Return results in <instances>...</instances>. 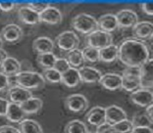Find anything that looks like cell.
<instances>
[{"instance_id": "obj_1", "label": "cell", "mask_w": 153, "mask_h": 133, "mask_svg": "<svg viewBox=\"0 0 153 133\" xmlns=\"http://www.w3.org/2000/svg\"><path fill=\"white\" fill-rule=\"evenodd\" d=\"M149 49L143 41L128 38L119 46V60L127 68L140 69L149 59Z\"/></svg>"}, {"instance_id": "obj_2", "label": "cell", "mask_w": 153, "mask_h": 133, "mask_svg": "<svg viewBox=\"0 0 153 133\" xmlns=\"http://www.w3.org/2000/svg\"><path fill=\"white\" fill-rule=\"evenodd\" d=\"M15 81L17 85L29 89L30 91L43 88L45 83H46L42 73L32 71L21 72L15 76Z\"/></svg>"}, {"instance_id": "obj_3", "label": "cell", "mask_w": 153, "mask_h": 133, "mask_svg": "<svg viewBox=\"0 0 153 133\" xmlns=\"http://www.w3.org/2000/svg\"><path fill=\"white\" fill-rule=\"evenodd\" d=\"M71 26L75 30L85 35H88L99 29L97 20L93 16L86 13H81L74 17L72 19Z\"/></svg>"}, {"instance_id": "obj_4", "label": "cell", "mask_w": 153, "mask_h": 133, "mask_svg": "<svg viewBox=\"0 0 153 133\" xmlns=\"http://www.w3.org/2000/svg\"><path fill=\"white\" fill-rule=\"evenodd\" d=\"M140 88V69L127 68L122 73V89L133 93Z\"/></svg>"}, {"instance_id": "obj_5", "label": "cell", "mask_w": 153, "mask_h": 133, "mask_svg": "<svg viewBox=\"0 0 153 133\" xmlns=\"http://www.w3.org/2000/svg\"><path fill=\"white\" fill-rule=\"evenodd\" d=\"M85 42L88 46L94 47L100 50V49L113 44V36L111 33H105V31L98 29L97 30L93 31L92 33L86 35Z\"/></svg>"}, {"instance_id": "obj_6", "label": "cell", "mask_w": 153, "mask_h": 133, "mask_svg": "<svg viewBox=\"0 0 153 133\" xmlns=\"http://www.w3.org/2000/svg\"><path fill=\"white\" fill-rule=\"evenodd\" d=\"M55 43H56L59 49L66 51L68 53L69 51H72L79 47V38L76 35L75 31L67 30L56 36V38H55Z\"/></svg>"}, {"instance_id": "obj_7", "label": "cell", "mask_w": 153, "mask_h": 133, "mask_svg": "<svg viewBox=\"0 0 153 133\" xmlns=\"http://www.w3.org/2000/svg\"><path fill=\"white\" fill-rule=\"evenodd\" d=\"M65 107L75 114L83 113L88 107V100L82 94H72L65 99Z\"/></svg>"}, {"instance_id": "obj_8", "label": "cell", "mask_w": 153, "mask_h": 133, "mask_svg": "<svg viewBox=\"0 0 153 133\" xmlns=\"http://www.w3.org/2000/svg\"><path fill=\"white\" fill-rule=\"evenodd\" d=\"M118 26L120 29L128 30L134 29V27L138 23V16L134 11L131 9H123L118 11L116 14Z\"/></svg>"}, {"instance_id": "obj_9", "label": "cell", "mask_w": 153, "mask_h": 133, "mask_svg": "<svg viewBox=\"0 0 153 133\" xmlns=\"http://www.w3.org/2000/svg\"><path fill=\"white\" fill-rule=\"evenodd\" d=\"M130 101L137 107L146 108L153 104V91L140 88L130 94Z\"/></svg>"}, {"instance_id": "obj_10", "label": "cell", "mask_w": 153, "mask_h": 133, "mask_svg": "<svg viewBox=\"0 0 153 133\" xmlns=\"http://www.w3.org/2000/svg\"><path fill=\"white\" fill-rule=\"evenodd\" d=\"M140 88L153 89V59L148 60L140 68Z\"/></svg>"}, {"instance_id": "obj_11", "label": "cell", "mask_w": 153, "mask_h": 133, "mask_svg": "<svg viewBox=\"0 0 153 133\" xmlns=\"http://www.w3.org/2000/svg\"><path fill=\"white\" fill-rule=\"evenodd\" d=\"M85 120L90 125L99 126L106 122V108L101 106H95L91 108L85 115Z\"/></svg>"}, {"instance_id": "obj_12", "label": "cell", "mask_w": 153, "mask_h": 133, "mask_svg": "<svg viewBox=\"0 0 153 133\" xmlns=\"http://www.w3.org/2000/svg\"><path fill=\"white\" fill-rule=\"evenodd\" d=\"M32 97H33L32 91L24 88V87H21L19 85L11 86L8 89V98L10 102L12 103L22 104Z\"/></svg>"}, {"instance_id": "obj_13", "label": "cell", "mask_w": 153, "mask_h": 133, "mask_svg": "<svg viewBox=\"0 0 153 133\" xmlns=\"http://www.w3.org/2000/svg\"><path fill=\"white\" fill-rule=\"evenodd\" d=\"M79 75H81L82 82L88 83V84H95L99 83L102 78V72L98 71L93 66H82L79 69Z\"/></svg>"}, {"instance_id": "obj_14", "label": "cell", "mask_w": 153, "mask_h": 133, "mask_svg": "<svg viewBox=\"0 0 153 133\" xmlns=\"http://www.w3.org/2000/svg\"><path fill=\"white\" fill-rule=\"evenodd\" d=\"M1 36L3 39L9 43L18 42L23 36V30L18 24H9L2 29Z\"/></svg>"}, {"instance_id": "obj_15", "label": "cell", "mask_w": 153, "mask_h": 133, "mask_svg": "<svg viewBox=\"0 0 153 133\" xmlns=\"http://www.w3.org/2000/svg\"><path fill=\"white\" fill-rule=\"evenodd\" d=\"M99 84L104 89L109 91H116L122 89V75L114 72H108L102 75Z\"/></svg>"}, {"instance_id": "obj_16", "label": "cell", "mask_w": 153, "mask_h": 133, "mask_svg": "<svg viewBox=\"0 0 153 133\" xmlns=\"http://www.w3.org/2000/svg\"><path fill=\"white\" fill-rule=\"evenodd\" d=\"M18 18L24 24L29 26H34L40 23V17L37 12L33 11L27 5L21 6L18 10Z\"/></svg>"}, {"instance_id": "obj_17", "label": "cell", "mask_w": 153, "mask_h": 133, "mask_svg": "<svg viewBox=\"0 0 153 133\" xmlns=\"http://www.w3.org/2000/svg\"><path fill=\"white\" fill-rule=\"evenodd\" d=\"M128 118V115L121 107L117 105H110L106 107V121L110 124H116Z\"/></svg>"}, {"instance_id": "obj_18", "label": "cell", "mask_w": 153, "mask_h": 133, "mask_svg": "<svg viewBox=\"0 0 153 133\" xmlns=\"http://www.w3.org/2000/svg\"><path fill=\"white\" fill-rule=\"evenodd\" d=\"M40 22L47 24H58L62 22L63 16L61 11L54 6H49L46 10L39 14Z\"/></svg>"}, {"instance_id": "obj_19", "label": "cell", "mask_w": 153, "mask_h": 133, "mask_svg": "<svg viewBox=\"0 0 153 133\" xmlns=\"http://www.w3.org/2000/svg\"><path fill=\"white\" fill-rule=\"evenodd\" d=\"M33 49L37 54L51 53L54 49V42L47 36H39L33 40Z\"/></svg>"}, {"instance_id": "obj_20", "label": "cell", "mask_w": 153, "mask_h": 133, "mask_svg": "<svg viewBox=\"0 0 153 133\" xmlns=\"http://www.w3.org/2000/svg\"><path fill=\"white\" fill-rule=\"evenodd\" d=\"M97 22H98L99 30L108 33H113V31H115L119 27L116 15H114V14H105V15H102L97 20Z\"/></svg>"}, {"instance_id": "obj_21", "label": "cell", "mask_w": 153, "mask_h": 133, "mask_svg": "<svg viewBox=\"0 0 153 133\" xmlns=\"http://www.w3.org/2000/svg\"><path fill=\"white\" fill-rule=\"evenodd\" d=\"M133 34L134 37L140 39L151 38L153 34V23L151 22H138L133 29Z\"/></svg>"}, {"instance_id": "obj_22", "label": "cell", "mask_w": 153, "mask_h": 133, "mask_svg": "<svg viewBox=\"0 0 153 133\" xmlns=\"http://www.w3.org/2000/svg\"><path fill=\"white\" fill-rule=\"evenodd\" d=\"M62 83L67 86L68 88H76L82 83L81 75H79V69H69L67 72L62 75Z\"/></svg>"}, {"instance_id": "obj_23", "label": "cell", "mask_w": 153, "mask_h": 133, "mask_svg": "<svg viewBox=\"0 0 153 133\" xmlns=\"http://www.w3.org/2000/svg\"><path fill=\"white\" fill-rule=\"evenodd\" d=\"M1 68V72H4L5 75L8 76H16L18 73H20L21 69H22V65L21 63L17 60L16 58L8 57L6 60L2 63V65L0 66Z\"/></svg>"}, {"instance_id": "obj_24", "label": "cell", "mask_w": 153, "mask_h": 133, "mask_svg": "<svg viewBox=\"0 0 153 133\" xmlns=\"http://www.w3.org/2000/svg\"><path fill=\"white\" fill-rule=\"evenodd\" d=\"M20 106L26 115H34L37 114L38 112H40V110L42 109L43 102L40 98L32 97L25 101L24 103L20 104Z\"/></svg>"}, {"instance_id": "obj_25", "label": "cell", "mask_w": 153, "mask_h": 133, "mask_svg": "<svg viewBox=\"0 0 153 133\" xmlns=\"http://www.w3.org/2000/svg\"><path fill=\"white\" fill-rule=\"evenodd\" d=\"M26 117V114L24 113V111L21 108L20 104L12 103L10 102L8 110H7L6 118L9 121L15 122V123H20L21 121L24 120V118Z\"/></svg>"}, {"instance_id": "obj_26", "label": "cell", "mask_w": 153, "mask_h": 133, "mask_svg": "<svg viewBox=\"0 0 153 133\" xmlns=\"http://www.w3.org/2000/svg\"><path fill=\"white\" fill-rule=\"evenodd\" d=\"M100 61L103 63H113L119 59V46L115 44H111L105 48L99 50Z\"/></svg>"}, {"instance_id": "obj_27", "label": "cell", "mask_w": 153, "mask_h": 133, "mask_svg": "<svg viewBox=\"0 0 153 133\" xmlns=\"http://www.w3.org/2000/svg\"><path fill=\"white\" fill-rule=\"evenodd\" d=\"M66 59L68 60L71 68L73 69H79L81 68H82L83 64H85V58H83L82 55V50L79 48L69 51L67 53V58Z\"/></svg>"}, {"instance_id": "obj_28", "label": "cell", "mask_w": 153, "mask_h": 133, "mask_svg": "<svg viewBox=\"0 0 153 133\" xmlns=\"http://www.w3.org/2000/svg\"><path fill=\"white\" fill-rule=\"evenodd\" d=\"M19 130L21 133H43L42 127L36 120L26 118L19 123Z\"/></svg>"}, {"instance_id": "obj_29", "label": "cell", "mask_w": 153, "mask_h": 133, "mask_svg": "<svg viewBox=\"0 0 153 133\" xmlns=\"http://www.w3.org/2000/svg\"><path fill=\"white\" fill-rule=\"evenodd\" d=\"M57 60V57L53 53H44V54H37L36 61L43 69L54 68L55 62Z\"/></svg>"}, {"instance_id": "obj_30", "label": "cell", "mask_w": 153, "mask_h": 133, "mask_svg": "<svg viewBox=\"0 0 153 133\" xmlns=\"http://www.w3.org/2000/svg\"><path fill=\"white\" fill-rule=\"evenodd\" d=\"M65 133H88V129L85 122L79 120H73L66 124Z\"/></svg>"}, {"instance_id": "obj_31", "label": "cell", "mask_w": 153, "mask_h": 133, "mask_svg": "<svg viewBox=\"0 0 153 133\" xmlns=\"http://www.w3.org/2000/svg\"><path fill=\"white\" fill-rule=\"evenodd\" d=\"M82 55L85 58V61L89 63H96L100 61V53L99 50L94 47L88 46L82 48Z\"/></svg>"}, {"instance_id": "obj_32", "label": "cell", "mask_w": 153, "mask_h": 133, "mask_svg": "<svg viewBox=\"0 0 153 133\" xmlns=\"http://www.w3.org/2000/svg\"><path fill=\"white\" fill-rule=\"evenodd\" d=\"M42 75L45 79V81L52 83V84H56V83L62 82V73L56 71L54 68L43 69Z\"/></svg>"}, {"instance_id": "obj_33", "label": "cell", "mask_w": 153, "mask_h": 133, "mask_svg": "<svg viewBox=\"0 0 153 133\" xmlns=\"http://www.w3.org/2000/svg\"><path fill=\"white\" fill-rule=\"evenodd\" d=\"M131 120L133 122L134 128V127H150L153 124L145 113L135 114Z\"/></svg>"}, {"instance_id": "obj_34", "label": "cell", "mask_w": 153, "mask_h": 133, "mask_svg": "<svg viewBox=\"0 0 153 133\" xmlns=\"http://www.w3.org/2000/svg\"><path fill=\"white\" fill-rule=\"evenodd\" d=\"M113 127L118 133H131L134 129V125L131 120L127 118V120H122L118 122V123L114 124Z\"/></svg>"}, {"instance_id": "obj_35", "label": "cell", "mask_w": 153, "mask_h": 133, "mask_svg": "<svg viewBox=\"0 0 153 133\" xmlns=\"http://www.w3.org/2000/svg\"><path fill=\"white\" fill-rule=\"evenodd\" d=\"M54 69L63 75V73L67 72L69 69H71V66L66 58H57V60L55 62V65H54Z\"/></svg>"}, {"instance_id": "obj_36", "label": "cell", "mask_w": 153, "mask_h": 133, "mask_svg": "<svg viewBox=\"0 0 153 133\" xmlns=\"http://www.w3.org/2000/svg\"><path fill=\"white\" fill-rule=\"evenodd\" d=\"M27 6L30 8H32L33 11L37 12L38 14L42 13L44 10H46L48 7L51 6L49 3L47 2H40V1H33V2H29L27 3Z\"/></svg>"}, {"instance_id": "obj_37", "label": "cell", "mask_w": 153, "mask_h": 133, "mask_svg": "<svg viewBox=\"0 0 153 133\" xmlns=\"http://www.w3.org/2000/svg\"><path fill=\"white\" fill-rule=\"evenodd\" d=\"M10 88V79L9 76L4 72H0V92L6 91Z\"/></svg>"}, {"instance_id": "obj_38", "label": "cell", "mask_w": 153, "mask_h": 133, "mask_svg": "<svg viewBox=\"0 0 153 133\" xmlns=\"http://www.w3.org/2000/svg\"><path fill=\"white\" fill-rule=\"evenodd\" d=\"M140 9L145 15L153 17V2H144L140 4Z\"/></svg>"}, {"instance_id": "obj_39", "label": "cell", "mask_w": 153, "mask_h": 133, "mask_svg": "<svg viewBox=\"0 0 153 133\" xmlns=\"http://www.w3.org/2000/svg\"><path fill=\"white\" fill-rule=\"evenodd\" d=\"M10 101L5 98L0 97V117H6L7 110H8Z\"/></svg>"}, {"instance_id": "obj_40", "label": "cell", "mask_w": 153, "mask_h": 133, "mask_svg": "<svg viewBox=\"0 0 153 133\" xmlns=\"http://www.w3.org/2000/svg\"><path fill=\"white\" fill-rule=\"evenodd\" d=\"M16 8L15 2H0V11L2 12H11Z\"/></svg>"}, {"instance_id": "obj_41", "label": "cell", "mask_w": 153, "mask_h": 133, "mask_svg": "<svg viewBox=\"0 0 153 133\" xmlns=\"http://www.w3.org/2000/svg\"><path fill=\"white\" fill-rule=\"evenodd\" d=\"M0 133H21L19 128H16L12 125H1Z\"/></svg>"}, {"instance_id": "obj_42", "label": "cell", "mask_w": 153, "mask_h": 133, "mask_svg": "<svg viewBox=\"0 0 153 133\" xmlns=\"http://www.w3.org/2000/svg\"><path fill=\"white\" fill-rule=\"evenodd\" d=\"M131 133H153L151 127H134Z\"/></svg>"}, {"instance_id": "obj_43", "label": "cell", "mask_w": 153, "mask_h": 133, "mask_svg": "<svg viewBox=\"0 0 153 133\" xmlns=\"http://www.w3.org/2000/svg\"><path fill=\"white\" fill-rule=\"evenodd\" d=\"M145 114L147 115L149 120H150L151 122L153 123V104H151L150 106H148L146 109H145Z\"/></svg>"}, {"instance_id": "obj_44", "label": "cell", "mask_w": 153, "mask_h": 133, "mask_svg": "<svg viewBox=\"0 0 153 133\" xmlns=\"http://www.w3.org/2000/svg\"><path fill=\"white\" fill-rule=\"evenodd\" d=\"M8 58V54H7L6 50H4V49H0V66L2 65V63L4 62L6 59Z\"/></svg>"}, {"instance_id": "obj_45", "label": "cell", "mask_w": 153, "mask_h": 133, "mask_svg": "<svg viewBox=\"0 0 153 133\" xmlns=\"http://www.w3.org/2000/svg\"><path fill=\"white\" fill-rule=\"evenodd\" d=\"M107 133H118L116 130H115V129H114V127H112V128H111L110 129V130L108 131V132H107Z\"/></svg>"}, {"instance_id": "obj_46", "label": "cell", "mask_w": 153, "mask_h": 133, "mask_svg": "<svg viewBox=\"0 0 153 133\" xmlns=\"http://www.w3.org/2000/svg\"><path fill=\"white\" fill-rule=\"evenodd\" d=\"M2 47H3V39L0 37V49H2Z\"/></svg>"}, {"instance_id": "obj_47", "label": "cell", "mask_w": 153, "mask_h": 133, "mask_svg": "<svg viewBox=\"0 0 153 133\" xmlns=\"http://www.w3.org/2000/svg\"><path fill=\"white\" fill-rule=\"evenodd\" d=\"M88 133H98V132H96V131H88Z\"/></svg>"}, {"instance_id": "obj_48", "label": "cell", "mask_w": 153, "mask_h": 133, "mask_svg": "<svg viewBox=\"0 0 153 133\" xmlns=\"http://www.w3.org/2000/svg\"><path fill=\"white\" fill-rule=\"evenodd\" d=\"M151 40L153 41V34H152V36H151Z\"/></svg>"}]
</instances>
